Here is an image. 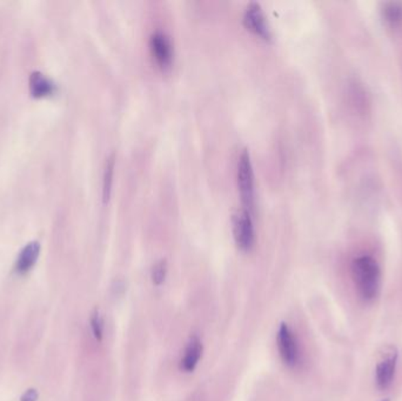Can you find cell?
<instances>
[{
    "instance_id": "obj_1",
    "label": "cell",
    "mask_w": 402,
    "mask_h": 401,
    "mask_svg": "<svg viewBox=\"0 0 402 401\" xmlns=\"http://www.w3.org/2000/svg\"><path fill=\"white\" fill-rule=\"evenodd\" d=\"M352 277L357 293L365 302H373L381 289V269L373 256H357L352 261Z\"/></svg>"
},
{
    "instance_id": "obj_2",
    "label": "cell",
    "mask_w": 402,
    "mask_h": 401,
    "mask_svg": "<svg viewBox=\"0 0 402 401\" xmlns=\"http://www.w3.org/2000/svg\"><path fill=\"white\" fill-rule=\"evenodd\" d=\"M277 343L284 364L288 367H297L301 361V350L297 335L286 323H281L279 327Z\"/></svg>"
},
{
    "instance_id": "obj_3",
    "label": "cell",
    "mask_w": 402,
    "mask_h": 401,
    "mask_svg": "<svg viewBox=\"0 0 402 401\" xmlns=\"http://www.w3.org/2000/svg\"><path fill=\"white\" fill-rule=\"evenodd\" d=\"M233 234L238 247L242 251H249L255 243L253 220L249 208L236 210L233 215Z\"/></svg>"
},
{
    "instance_id": "obj_4",
    "label": "cell",
    "mask_w": 402,
    "mask_h": 401,
    "mask_svg": "<svg viewBox=\"0 0 402 401\" xmlns=\"http://www.w3.org/2000/svg\"><path fill=\"white\" fill-rule=\"evenodd\" d=\"M238 185L246 208H252L254 204V172L247 149L241 151L238 162Z\"/></svg>"
},
{
    "instance_id": "obj_5",
    "label": "cell",
    "mask_w": 402,
    "mask_h": 401,
    "mask_svg": "<svg viewBox=\"0 0 402 401\" xmlns=\"http://www.w3.org/2000/svg\"><path fill=\"white\" fill-rule=\"evenodd\" d=\"M244 21L249 29L262 36V38L265 39L272 38V29H271L267 17L262 10V5L257 1H251L247 5L244 13Z\"/></svg>"
},
{
    "instance_id": "obj_6",
    "label": "cell",
    "mask_w": 402,
    "mask_h": 401,
    "mask_svg": "<svg viewBox=\"0 0 402 401\" xmlns=\"http://www.w3.org/2000/svg\"><path fill=\"white\" fill-rule=\"evenodd\" d=\"M149 47L154 58L162 67H168L173 60V45L171 38L160 29L154 31L149 37Z\"/></svg>"
},
{
    "instance_id": "obj_7",
    "label": "cell",
    "mask_w": 402,
    "mask_h": 401,
    "mask_svg": "<svg viewBox=\"0 0 402 401\" xmlns=\"http://www.w3.org/2000/svg\"><path fill=\"white\" fill-rule=\"evenodd\" d=\"M398 365V351L395 348H390L375 368V381L377 387L381 389H388L394 380L395 371Z\"/></svg>"
},
{
    "instance_id": "obj_8",
    "label": "cell",
    "mask_w": 402,
    "mask_h": 401,
    "mask_svg": "<svg viewBox=\"0 0 402 401\" xmlns=\"http://www.w3.org/2000/svg\"><path fill=\"white\" fill-rule=\"evenodd\" d=\"M203 343L199 337L197 335L191 337L187 343L183 358L180 360L181 371L186 373L193 372L199 364L200 359L203 356Z\"/></svg>"
},
{
    "instance_id": "obj_9",
    "label": "cell",
    "mask_w": 402,
    "mask_h": 401,
    "mask_svg": "<svg viewBox=\"0 0 402 401\" xmlns=\"http://www.w3.org/2000/svg\"><path fill=\"white\" fill-rule=\"evenodd\" d=\"M39 253H40V244L38 241H31L26 245L18 256L16 266H14L16 272L21 276L29 274L37 263Z\"/></svg>"
},
{
    "instance_id": "obj_10",
    "label": "cell",
    "mask_w": 402,
    "mask_h": 401,
    "mask_svg": "<svg viewBox=\"0 0 402 401\" xmlns=\"http://www.w3.org/2000/svg\"><path fill=\"white\" fill-rule=\"evenodd\" d=\"M29 92L34 98L49 97L55 92V84L42 72H34L29 77Z\"/></svg>"
},
{
    "instance_id": "obj_11",
    "label": "cell",
    "mask_w": 402,
    "mask_h": 401,
    "mask_svg": "<svg viewBox=\"0 0 402 401\" xmlns=\"http://www.w3.org/2000/svg\"><path fill=\"white\" fill-rule=\"evenodd\" d=\"M380 12L382 19L390 27L402 25V1L400 0L384 1L380 8Z\"/></svg>"
},
{
    "instance_id": "obj_12",
    "label": "cell",
    "mask_w": 402,
    "mask_h": 401,
    "mask_svg": "<svg viewBox=\"0 0 402 401\" xmlns=\"http://www.w3.org/2000/svg\"><path fill=\"white\" fill-rule=\"evenodd\" d=\"M349 85H351L349 86L351 91L349 92H351L353 106L355 108L357 111L361 112V113H366L367 112V106H368V97H367L365 88L357 80H354Z\"/></svg>"
},
{
    "instance_id": "obj_13",
    "label": "cell",
    "mask_w": 402,
    "mask_h": 401,
    "mask_svg": "<svg viewBox=\"0 0 402 401\" xmlns=\"http://www.w3.org/2000/svg\"><path fill=\"white\" fill-rule=\"evenodd\" d=\"M114 164H116V157H114V154H111L105 162L104 185H103V195H104L105 200H108L110 195H111Z\"/></svg>"
},
{
    "instance_id": "obj_14",
    "label": "cell",
    "mask_w": 402,
    "mask_h": 401,
    "mask_svg": "<svg viewBox=\"0 0 402 401\" xmlns=\"http://www.w3.org/2000/svg\"><path fill=\"white\" fill-rule=\"evenodd\" d=\"M90 324H91L92 333L93 337L96 338L98 341H101L104 338V319L100 315L99 310H96L92 312L91 319H90Z\"/></svg>"
},
{
    "instance_id": "obj_15",
    "label": "cell",
    "mask_w": 402,
    "mask_h": 401,
    "mask_svg": "<svg viewBox=\"0 0 402 401\" xmlns=\"http://www.w3.org/2000/svg\"><path fill=\"white\" fill-rule=\"evenodd\" d=\"M166 276L167 261L166 259H162L155 263L152 269V282L155 286H162L166 280Z\"/></svg>"
},
{
    "instance_id": "obj_16",
    "label": "cell",
    "mask_w": 402,
    "mask_h": 401,
    "mask_svg": "<svg viewBox=\"0 0 402 401\" xmlns=\"http://www.w3.org/2000/svg\"><path fill=\"white\" fill-rule=\"evenodd\" d=\"M38 392L36 389H27L23 396H21V401H37Z\"/></svg>"
},
{
    "instance_id": "obj_17",
    "label": "cell",
    "mask_w": 402,
    "mask_h": 401,
    "mask_svg": "<svg viewBox=\"0 0 402 401\" xmlns=\"http://www.w3.org/2000/svg\"><path fill=\"white\" fill-rule=\"evenodd\" d=\"M382 401H390V399H385V400H382Z\"/></svg>"
}]
</instances>
